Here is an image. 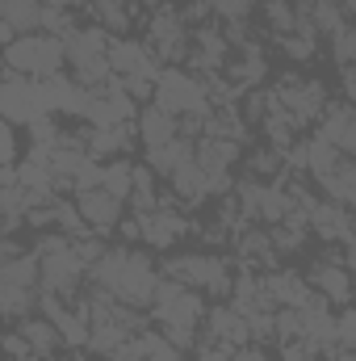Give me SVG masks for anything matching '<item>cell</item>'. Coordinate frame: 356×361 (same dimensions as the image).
<instances>
[{
    "mask_svg": "<svg viewBox=\"0 0 356 361\" xmlns=\"http://www.w3.org/2000/svg\"><path fill=\"white\" fill-rule=\"evenodd\" d=\"M205 307H210L205 294H197V290H189V286H180V281L160 273L155 294H151V307H147V319L164 328L160 336L172 349H193L197 345V332H201V319H205Z\"/></svg>",
    "mask_w": 356,
    "mask_h": 361,
    "instance_id": "obj_1",
    "label": "cell"
},
{
    "mask_svg": "<svg viewBox=\"0 0 356 361\" xmlns=\"http://www.w3.org/2000/svg\"><path fill=\"white\" fill-rule=\"evenodd\" d=\"M160 273L180 281V286H189V290H197V294H205V302H227L231 281H235L231 261L214 257V252H180V257H168Z\"/></svg>",
    "mask_w": 356,
    "mask_h": 361,
    "instance_id": "obj_2",
    "label": "cell"
},
{
    "mask_svg": "<svg viewBox=\"0 0 356 361\" xmlns=\"http://www.w3.org/2000/svg\"><path fill=\"white\" fill-rule=\"evenodd\" d=\"M151 105H160V109L172 114V118H184V114H193V118H210V114H214V105L205 101L201 80H197L193 72H184V68H160V76H155V92H151Z\"/></svg>",
    "mask_w": 356,
    "mask_h": 361,
    "instance_id": "obj_3",
    "label": "cell"
},
{
    "mask_svg": "<svg viewBox=\"0 0 356 361\" xmlns=\"http://www.w3.org/2000/svg\"><path fill=\"white\" fill-rule=\"evenodd\" d=\"M272 97H276V105L289 114V122H293L298 130H306L310 122H319L323 105L331 101L323 80H310V76H298V72H285V76L272 85Z\"/></svg>",
    "mask_w": 356,
    "mask_h": 361,
    "instance_id": "obj_4",
    "label": "cell"
},
{
    "mask_svg": "<svg viewBox=\"0 0 356 361\" xmlns=\"http://www.w3.org/2000/svg\"><path fill=\"white\" fill-rule=\"evenodd\" d=\"M155 281H160V269H155L151 252L126 248V261H122V273H117L113 298L126 302V307H134V311H147L151 307V294H155Z\"/></svg>",
    "mask_w": 356,
    "mask_h": 361,
    "instance_id": "obj_5",
    "label": "cell"
},
{
    "mask_svg": "<svg viewBox=\"0 0 356 361\" xmlns=\"http://www.w3.org/2000/svg\"><path fill=\"white\" fill-rule=\"evenodd\" d=\"M38 114H46L42 109V89H38V80L34 76H21V72H0V118L17 130H25Z\"/></svg>",
    "mask_w": 356,
    "mask_h": 361,
    "instance_id": "obj_6",
    "label": "cell"
},
{
    "mask_svg": "<svg viewBox=\"0 0 356 361\" xmlns=\"http://www.w3.org/2000/svg\"><path fill=\"white\" fill-rule=\"evenodd\" d=\"M134 219H139V235H143V244H147V248H155V252L177 248V240H184L189 231H197V227H193V219H189V214H180L177 206H172V197H164L155 210L134 214Z\"/></svg>",
    "mask_w": 356,
    "mask_h": 361,
    "instance_id": "obj_7",
    "label": "cell"
},
{
    "mask_svg": "<svg viewBox=\"0 0 356 361\" xmlns=\"http://www.w3.org/2000/svg\"><path fill=\"white\" fill-rule=\"evenodd\" d=\"M319 139H327L340 156H356V114L352 101H327L319 114Z\"/></svg>",
    "mask_w": 356,
    "mask_h": 361,
    "instance_id": "obj_8",
    "label": "cell"
},
{
    "mask_svg": "<svg viewBox=\"0 0 356 361\" xmlns=\"http://www.w3.org/2000/svg\"><path fill=\"white\" fill-rule=\"evenodd\" d=\"M38 89H42V109L46 114H68V118H84V105H89L92 89H80L68 72H59V76H51V80H38Z\"/></svg>",
    "mask_w": 356,
    "mask_h": 361,
    "instance_id": "obj_9",
    "label": "cell"
},
{
    "mask_svg": "<svg viewBox=\"0 0 356 361\" xmlns=\"http://www.w3.org/2000/svg\"><path fill=\"white\" fill-rule=\"evenodd\" d=\"M72 202H76V210H80V219L89 223L92 235H109V231L117 227V219L126 214V206H122L117 197H109L105 189H89V193H76Z\"/></svg>",
    "mask_w": 356,
    "mask_h": 361,
    "instance_id": "obj_10",
    "label": "cell"
},
{
    "mask_svg": "<svg viewBox=\"0 0 356 361\" xmlns=\"http://www.w3.org/2000/svg\"><path fill=\"white\" fill-rule=\"evenodd\" d=\"M306 286H310L319 298H327L331 307H348V302H352V269H344V265L314 261L310 273H306Z\"/></svg>",
    "mask_w": 356,
    "mask_h": 361,
    "instance_id": "obj_11",
    "label": "cell"
},
{
    "mask_svg": "<svg viewBox=\"0 0 356 361\" xmlns=\"http://www.w3.org/2000/svg\"><path fill=\"white\" fill-rule=\"evenodd\" d=\"M239 160H243V147L231 143V139H210V135L193 139V164H197L205 177H222V173H231Z\"/></svg>",
    "mask_w": 356,
    "mask_h": 361,
    "instance_id": "obj_12",
    "label": "cell"
},
{
    "mask_svg": "<svg viewBox=\"0 0 356 361\" xmlns=\"http://www.w3.org/2000/svg\"><path fill=\"white\" fill-rule=\"evenodd\" d=\"M201 328H205V341H227V345H235V349L248 345V324H243V315H239L231 302H210Z\"/></svg>",
    "mask_w": 356,
    "mask_h": 361,
    "instance_id": "obj_13",
    "label": "cell"
},
{
    "mask_svg": "<svg viewBox=\"0 0 356 361\" xmlns=\"http://www.w3.org/2000/svg\"><path fill=\"white\" fill-rule=\"evenodd\" d=\"M222 72L235 80V89H260V80H268L265 47H260L256 38L239 42V59H235V63H222Z\"/></svg>",
    "mask_w": 356,
    "mask_h": 361,
    "instance_id": "obj_14",
    "label": "cell"
},
{
    "mask_svg": "<svg viewBox=\"0 0 356 361\" xmlns=\"http://www.w3.org/2000/svg\"><path fill=\"white\" fill-rule=\"evenodd\" d=\"M260 290L268 294V302L272 307H302L306 298H310V286H306V277L293 269H268L260 277Z\"/></svg>",
    "mask_w": 356,
    "mask_h": 361,
    "instance_id": "obj_15",
    "label": "cell"
},
{
    "mask_svg": "<svg viewBox=\"0 0 356 361\" xmlns=\"http://www.w3.org/2000/svg\"><path fill=\"white\" fill-rule=\"evenodd\" d=\"M139 143V135H134V122H122V126H105V130H89L84 135V152H89L92 160H113V156H126L130 147Z\"/></svg>",
    "mask_w": 356,
    "mask_h": 361,
    "instance_id": "obj_16",
    "label": "cell"
},
{
    "mask_svg": "<svg viewBox=\"0 0 356 361\" xmlns=\"http://www.w3.org/2000/svg\"><path fill=\"white\" fill-rule=\"evenodd\" d=\"M134 135H139L143 147H164V143L177 139V118L147 101V105H139V114H134Z\"/></svg>",
    "mask_w": 356,
    "mask_h": 361,
    "instance_id": "obj_17",
    "label": "cell"
},
{
    "mask_svg": "<svg viewBox=\"0 0 356 361\" xmlns=\"http://www.w3.org/2000/svg\"><path fill=\"white\" fill-rule=\"evenodd\" d=\"M168 185H172V202L189 206V210H197L201 202H210V177L193 160H184L180 169H172L168 173Z\"/></svg>",
    "mask_w": 356,
    "mask_h": 361,
    "instance_id": "obj_18",
    "label": "cell"
},
{
    "mask_svg": "<svg viewBox=\"0 0 356 361\" xmlns=\"http://www.w3.org/2000/svg\"><path fill=\"white\" fill-rule=\"evenodd\" d=\"M105 47H109V34L101 25H76L72 34H63V59H68V68H80V63H89L96 55H105Z\"/></svg>",
    "mask_w": 356,
    "mask_h": 361,
    "instance_id": "obj_19",
    "label": "cell"
},
{
    "mask_svg": "<svg viewBox=\"0 0 356 361\" xmlns=\"http://www.w3.org/2000/svg\"><path fill=\"white\" fill-rule=\"evenodd\" d=\"M84 13L109 38H126V30L134 21V0H84Z\"/></svg>",
    "mask_w": 356,
    "mask_h": 361,
    "instance_id": "obj_20",
    "label": "cell"
},
{
    "mask_svg": "<svg viewBox=\"0 0 356 361\" xmlns=\"http://www.w3.org/2000/svg\"><path fill=\"white\" fill-rule=\"evenodd\" d=\"M13 332L30 345L34 357H51L55 349H63V345H59V332H55V324H51L46 315H25V319H17Z\"/></svg>",
    "mask_w": 356,
    "mask_h": 361,
    "instance_id": "obj_21",
    "label": "cell"
},
{
    "mask_svg": "<svg viewBox=\"0 0 356 361\" xmlns=\"http://www.w3.org/2000/svg\"><path fill=\"white\" fill-rule=\"evenodd\" d=\"M319 189H323L327 202H336V206H352L356 202V164H352V156L340 160L327 177L319 180Z\"/></svg>",
    "mask_w": 356,
    "mask_h": 361,
    "instance_id": "obj_22",
    "label": "cell"
},
{
    "mask_svg": "<svg viewBox=\"0 0 356 361\" xmlns=\"http://www.w3.org/2000/svg\"><path fill=\"white\" fill-rule=\"evenodd\" d=\"M38 17H42L38 0H0V21L13 34H38Z\"/></svg>",
    "mask_w": 356,
    "mask_h": 361,
    "instance_id": "obj_23",
    "label": "cell"
},
{
    "mask_svg": "<svg viewBox=\"0 0 356 361\" xmlns=\"http://www.w3.org/2000/svg\"><path fill=\"white\" fill-rule=\"evenodd\" d=\"M184 160H193V143L189 139H172V143H164V147H147V169L155 173V177H168L172 169H180Z\"/></svg>",
    "mask_w": 356,
    "mask_h": 361,
    "instance_id": "obj_24",
    "label": "cell"
},
{
    "mask_svg": "<svg viewBox=\"0 0 356 361\" xmlns=\"http://www.w3.org/2000/svg\"><path fill=\"white\" fill-rule=\"evenodd\" d=\"M340 160H348V156H340L327 139H319V135H310V139H306V177H310V180H323L336 164H340Z\"/></svg>",
    "mask_w": 356,
    "mask_h": 361,
    "instance_id": "obj_25",
    "label": "cell"
},
{
    "mask_svg": "<svg viewBox=\"0 0 356 361\" xmlns=\"http://www.w3.org/2000/svg\"><path fill=\"white\" fill-rule=\"evenodd\" d=\"M63 68H68V59H63V38L38 34V68H34V80H51V76H59Z\"/></svg>",
    "mask_w": 356,
    "mask_h": 361,
    "instance_id": "obj_26",
    "label": "cell"
},
{
    "mask_svg": "<svg viewBox=\"0 0 356 361\" xmlns=\"http://www.w3.org/2000/svg\"><path fill=\"white\" fill-rule=\"evenodd\" d=\"M130 177H134V164H130L126 156H122V160H109V164L101 169V189L126 206V197H130Z\"/></svg>",
    "mask_w": 356,
    "mask_h": 361,
    "instance_id": "obj_27",
    "label": "cell"
},
{
    "mask_svg": "<svg viewBox=\"0 0 356 361\" xmlns=\"http://www.w3.org/2000/svg\"><path fill=\"white\" fill-rule=\"evenodd\" d=\"M51 214H55V231H63V235H72V240H80V235H92L89 231V223L80 219V210H76V202L72 197H55L51 202Z\"/></svg>",
    "mask_w": 356,
    "mask_h": 361,
    "instance_id": "obj_28",
    "label": "cell"
},
{
    "mask_svg": "<svg viewBox=\"0 0 356 361\" xmlns=\"http://www.w3.org/2000/svg\"><path fill=\"white\" fill-rule=\"evenodd\" d=\"M260 17H265L268 34H289L293 30V0H265L260 4Z\"/></svg>",
    "mask_w": 356,
    "mask_h": 361,
    "instance_id": "obj_29",
    "label": "cell"
},
{
    "mask_svg": "<svg viewBox=\"0 0 356 361\" xmlns=\"http://www.w3.org/2000/svg\"><path fill=\"white\" fill-rule=\"evenodd\" d=\"M276 42H281V55H285V59H293V63H310V59H314V47H319V38L298 34V30L281 34Z\"/></svg>",
    "mask_w": 356,
    "mask_h": 361,
    "instance_id": "obj_30",
    "label": "cell"
},
{
    "mask_svg": "<svg viewBox=\"0 0 356 361\" xmlns=\"http://www.w3.org/2000/svg\"><path fill=\"white\" fill-rule=\"evenodd\" d=\"M205 4L222 17V25H248L256 13V0H205Z\"/></svg>",
    "mask_w": 356,
    "mask_h": 361,
    "instance_id": "obj_31",
    "label": "cell"
},
{
    "mask_svg": "<svg viewBox=\"0 0 356 361\" xmlns=\"http://www.w3.org/2000/svg\"><path fill=\"white\" fill-rule=\"evenodd\" d=\"M109 76H113V72H109V59H105V55H96V59H89V63L72 68V80H76L80 89H92V92L101 89Z\"/></svg>",
    "mask_w": 356,
    "mask_h": 361,
    "instance_id": "obj_32",
    "label": "cell"
},
{
    "mask_svg": "<svg viewBox=\"0 0 356 361\" xmlns=\"http://www.w3.org/2000/svg\"><path fill=\"white\" fill-rule=\"evenodd\" d=\"M25 135H30V147H55V139H59V118H55V114H38V118L25 126Z\"/></svg>",
    "mask_w": 356,
    "mask_h": 361,
    "instance_id": "obj_33",
    "label": "cell"
},
{
    "mask_svg": "<svg viewBox=\"0 0 356 361\" xmlns=\"http://www.w3.org/2000/svg\"><path fill=\"white\" fill-rule=\"evenodd\" d=\"M331 55H336V63H340V68H352V59H356V34H352V21H348V25H340V30L331 34Z\"/></svg>",
    "mask_w": 356,
    "mask_h": 361,
    "instance_id": "obj_34",
    "label": "cell"
},
{
    "mask_svg": "<svg viewBox=\"0 0 356 361\" xmlns=\"http://www.w3.org/2000/svg\"><path fill=\"white\" fill-rule=\"evenodd\" d=\"M336 345L340 349H356V311L352 307L336 311Z\"/></svg>",
    "mask_w": 356,
    "mask_h": 361,
    "instance_id": "obj_35",
    "label": "cell"
},
{
    "mask_svg": "<svg viewBox=\"0 0 356 361\" xmlns=\"http://www.w3.org/2000/svg\"><path fill=\"white\" fill-rule=\"evenodd\" d=\"M21 156H17V130L0 118V169H13Z\"/></svg>",
    "mask_w": 356,
    "mask_h": 361,
    "instance_id": "obj_36",
    "label": "cell"
},
{
    "mask_svg": "<svg viewBox=\"0 0 356 361\" xmlns=\"http://www.w3.org/2000/svg\"><path fill=\"white\" fill-rule=\"evenodd\" d=\"M235 353V345H227V341H201L197 345V361H231Z\"/></svg>",
    "mask_w": 356,
    "mask_h": 361,
    "instance_id": "obj_37",
    "label": "cell"
},
{
    "mask_svg": "<svg viewBox=\"0 0 356 361\" xmlns=\"http://www.w3.org/2000/svg\"><path fill=\"white\" fill-rule=\"evenodd\" d=\"M143 361H184V357H180V349H172V345L155 332V336H151V349H147V357Z\"/></svg>",
    "mask_w": 356,
    "mask_h": 361,
    "instance_id": "obj_38",
    "label": "cell"
},
{
    "mask_svg": "<svg viewBox=\"0 0 356 361\" xmlns=\"http://www.w3.org/2000/svg\"><path fill=\"white\" fill-rule=\"evenodd\" d=\"M231 361H268V353H265V345H239L235 353H231Z\"/></svg>",
    "mask_w": 356,
    "mask_h": 361,
    "instance_id": "obj_39",
    "label": "cell"
},
{
    "mask_svg": "<svg viewBox=\"0 0 356 361\" xmlns=\"http://www.w3.org/2000/svg\"><path fill=\"white\" fill-rule=\"evenodd\" d=\"M42 361H72V357H59V353H51V357H42Z\"/></svg>",
    "mask_w": 356,
    "mask_h": 361,
    "instance_id": "obj_40",
    "label": "cell"
},
{
    "mask_svg": "<svg viewBox=\"0 0 356 361\" xmlns=\"http://www.w3.org/2000/svg\"><path fill=\"white\" fill-rule=\"evenodd\" d=\"M105 361H117V357H105Z\"/></svg>",
    "mask_w": 356,
    "mask_h": 361,
    "instance_id": "obj_41",
    "label": "cell"
}]
</instances>
